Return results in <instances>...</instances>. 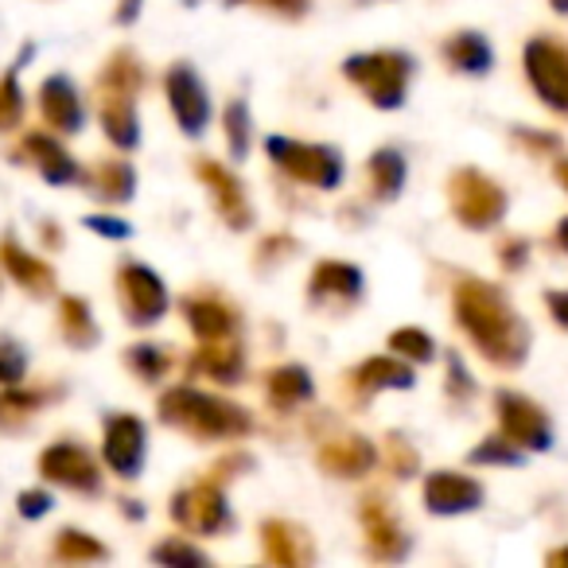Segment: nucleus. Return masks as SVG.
I'll list each match as a JSON object with an SVG mask.
<instances>
[{
    "label": "nucleus",
    "mask_w": 568,
    "mask_h": 568,
    "mask_svg": "<svg viewBox=\"0 0 568 568\" xmlns=\"http://www.w3.org/2000/svg\"><path fill=\"white\" fill-rule=\"evenodd\" d=\"M560 242L568 245V222H565V226H560Z\"/></svg>",
    "instance_id": "13"
},
{
    "label": "nucleus",
    "mask_w": 568,
    "mask_h": 568,
    "mask_svg": "<svg viewBox=\"0 0 568 568\" xmlns=\"http://www.w3.org/2000/svg\"><path fill=\"white\" fill-rule=\"evenodd\" d=\"M452 55H456V63L464 67V71H483V67L490 63V51L479 36H459L456 48H452Z\"/></svg>",
    "instance_id": "8"
},
{
    "label": "nucleus",
    "mask_w": 568,
    "mask_h": 568,
    "mask_svg": "<svg viewBox=\"0 0 568 568\" xmlns=\"http://www.w3.org/2000/svg\"><path fill=\"white\" fill-rule=\"evenodd\" d=\"M133 281H136V288H133V312L141 320L136 324H149L156 312H164V288H160V281L152 273H144V268H133Z\"/></svg>",
    "instance_id": "6"
},
{
    "label": "nucleus",
    "mask_w": 568,
    "mask_h": 568,
    "mask_svg": "<svg viewBox=\"0 0 568 568\" xmlns=\"http://www.w3.org/2000/svg\"><path fill=\"white\" fill-rule=\"evenodd\" d=\"M20 371H24V358L17 355V347H0V378L17 382Z\"/></svg>",
    "instance_id": "9"
},
{
    "label": "nucleus",
    "mask_w": 568,
    "mask_h": 568,
    "mask_svg": "<svg viewBox=\"0 0 568 568\" xmlns=\"http://www.w3.org/2000/svg\"><path fill=\"white\" fill-rule=\"evenodd\" d=\"M222 316V312H206V320H219ZM199 332H226V324H199Z\"/></svg>",
    "instance_id": "12"
},
{
    "label": "nucleus",
    "mask_w": 568,
    "mask_h": 568,
    "mask_svg": "<svg viewBox=\"0 0 568 568\" xmlns=\"http://www.w3.org/2000/svg\"><path fill=\"white\" fill-rule=\"evenodd\" d=\"M43 110H48V118L63 129H74L82 121V110H79V102H74V90L67 87L63 79L48 82V90H43Z\"/></svg>",
    "instance_id": "5"
},
{
    "label": "nucleus",
    "mask_w": 568,
    "mask_h": 568,
    "mask_svg": "<svg viewBox=\"0 0 568 568\" xmlns=\"http://www.w3.org/2000/svg\"><path fill=\"white\" fill-rule=\"evenodd\" d=\"M48 510V495H24V514L32 518V514H43Z\"/></svg>",
    "instance_id": "10"
},
{
    "label": "nucleus",
    "mask_w": 568,
    "mask_h": 568,
    "mask_svg": "<svg viewBox=\"0 0 568 568\" xmlns=\"http://www.w3.org/2000/svg\"><path fill=\"white\" fill-rule=\"evenodd\" d=\"M168 90H172V105H175L180 125L187 129V133H199V129L206 125V118H211V110H206V94L195 82V74L175 71L172 82H168Z\"/></svg>",
    "instance_id": "2"
},
{
    "label": "nucleus",
    "mask_w": 568,
    "mask_h": 568,
    "mask_svg": "<svg viewBox=\"0 0 568 568\" xmlns=\"http://www.w3.org/2000/svg\"><path fill=\"white\" fill-rule=\"evenodd\" d=\"M51 456L63 459V467L48 464V475H51V479L74 483V487H94V479H90V459L82 456V452H74V448H55Z\"/></svg>",
    "instance_id": "7"
},
{
    "label": "nucleus",
    "mask_w": 568,
    "mask_h": 568,
    "mask_svg": "<svg viewBox=\"0 0 568 568\" xmlns=\"http://www.w3.org/2000/svg\"><path fill=\"white\" fill-rule=\"evenodd\" d=\"M144 456V433L136 420H113L110 436H105V459H110L118 471H136Z\"/></svg>",
    "instance_id": "3"
},
{
    "label": "nucleus",
    "mask_w": 568,
    "mask_h": 568,
    "mask_svg": "<svg viewBox=\"0 0 568 568\" xmlns=\"http://www.w3.org/2000/svg\"><path fill=\"white\" fill-rule=\"evenodd\" d=\"M549 304H552V308H557L560 324H568V296H549Z\"/></svg>",
    "instance_id": "11"
},
{
    "label": "nucleus",
    "mask_w": 568,
    "mask_h": 568,
    "mask_svg": "<svg viewBox=\"0 0 568 568\" xmlns=\"http://www.w3.org/2000/svg\"><path fill=\"white\" fill-rule=\"evenodd\" d=\"M529 79H534V87L545 94V102L565 110L568 105V59L560 55V51L545 48V43L529 48Z\"/></svg>",
    "instance_id": "1"
},
{
    "label": "nucleus",
    "mask_w": 568,
    "mask_h": 568,
    "mask_svg": "<svg viewBox=\"0 0 568 568\" xmlns=\"http://www.w3.org/2000/svg\"><path fill=\"white\" fill-rule=\"evenodd\" d=\"M428 503H433V510L444 514L471 510L479 503V487L471 479H459V475H440V479L428 483Z\"/></svg>",
    "instance_id": "4"
}]
</instances>
